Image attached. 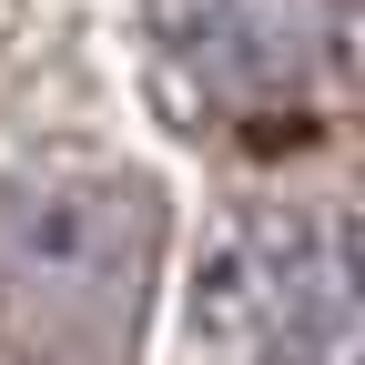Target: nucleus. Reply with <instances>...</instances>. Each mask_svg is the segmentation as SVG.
<instances>
[{"mask_svg": "<svg viewBox=\"0 0 365 365\" xmlns=\"http://www.w3.org/2000/svg\"><path fill=\"white\" fill-rule=\"evenodd\" d=\"M173 71L203 81L213 112H294L345 61L335 0H153Z\"/></svg>", "mask_w": 365, "mask_h": 365, "instance_id": "nucleus-3", "label": "nucleus"}, {"mask_svg": "<svg viewBox=\"0 0 365 365\" xmlns=\"http://www.w3.org/2000/svg\"><path fill=\"white\" fill-rule=\"evenodd\" d=\"M203 335L234 365H355V264L335 223H254L203 284Z\"/></svg>", "mask_w": 365, "mask_h": 365, "instance_id": "nucleus-2", "label": "nucleus"}, {"mask_svg": "<svg viewBox=\"0 0 365 365\" xmlns=\"http://www.w3.org/2000/svg\"><path fill=\"white\" fill-rule=\"evenodd\" d=\"M153 284V193L132 182H41L0 203V304L51 365L132 355Z\"/></svg>", "mask_w": 365, "mask_h": 365, "instance_id": "nucleus-1", "label": "nucleus"}]
</instances>
